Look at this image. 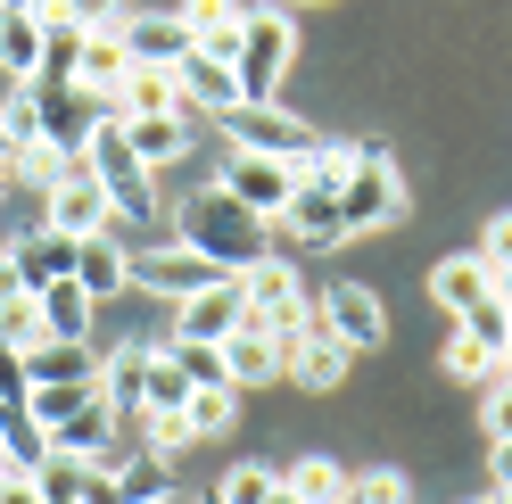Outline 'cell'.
Returning <instances> with one entry per match:
<instances>
[{"label":"cell","mask_w":512,"mask_h":504,"mask_svg":"<svg viewBox=\"0 0 512 504\" xmlns=\"http://www.w3.org/2000/svg\"><path fill=\"white\" fill-rule=\"evenodd\" d=\"M133 257V290H149V298H199V290H215V281H232V273H215L199 248H182V240H149V248H124Z\"/></svg>","instance_id":"6"},{"label":"cell","mask_w":512,"mask_h":504,"mask_svg":"<svg viewBox=\"0 0 512 504\" xmlns=\"http://www.w3.org/2000/svg\"><path fill=\"white\" fill-rule=\"evenodd\" d=\"M438 364H446V372H455V381H496V372H504L496 356H479V348H471V339H463V331H455V339H446V356H438Z\"/></svg>","instance_id":"41"},{"label":"cell","mask_w":512,"mask_h":504,"mask_svg":"<svg viewBox=\"0 0 512 504\" xmlns=\"http://www.w3.org/2000/svg\"><path fill=\"white\" fill-rule=\"evenodd\" d=\"M504 381H512V348H504Z\"/></svg>","instance_id":"53"},{"label":"cell","mask_w":512,"mask_h":504,"mask_svg":"<svg viewBox=\"0 0 512 504\" xmlns=\"http://www.w3.org/2000/svg\"><path fill=\"white\" fill-rule=\"evenodd\" d=\"M0 166H17V149H9V133H0Z\"/></svg>","instance_id":"50"},{"label":"cell","mask_w":512,"mask_h":504,"mask_svg":"<svg viewBox=\"0 0 512 504\" xmlns=\"http://www.w3.org/2000/svg\"><path fill=\"white\" fill-rule=\"evenodd\" d=\"M347 504H405V471H389V463L364 471V480L347 488Z\"/></svg>","instance_id":"42"},{"label":"cell","mask_w":512,"mask_h":504,"mask_svg":"<svg viewBox=\"0 0 512 504\" xmlns=\"http://www.w3.org/2000/svg\"><path fill=\"white\" fill-rule=\"evenodd\" d=\"M34 100H42V149H58L67 166H83V157H91V133L108 124V108L91 100L83 83H34Z\"/></svg>","instance_id":"8"},{"label":"cell","mask_w":512,"mask_h":504,"mask_svg":"<svg viewBox=\"0 0 512 504\" xmlns=\"http://www.w3.org/2000/svg\"><path fill=\"white\" fill-rule=\"evenodd\" d=\"M430 298H438L446 314L488 306V298H496V273H488V257H479V248H471V257H438V265H430Z\"/></svg>","instance_id":"19"},{"label":"cell","mask_w":512,"mask_h":504,"mask_svg":"<svg viewBox=\"0 0 512 504\" xmlns=\"http://www.w3.org/2000/svg\"><path fill=\"white\" fill-rule=\"evenodd\" d=\"M273 488H281L273 463H232V471H223V488H215V504H265Z\"/></svg>","instance_id":"38"},{"label":"cell","mask_w":512,"mask_h":504,"mask_svg":"<svg viewBox=\"0 0 512 504\" xmlns=\"http://www.w3.org/2000/svg\"><path fill=\"white\" fill-rule=\"evenodd\" d=\"M174 83H182V108H199V116H232V108H240V75H232V58L190 50L182 67H174Z\"/></svg>","instance_id":"16"},{"label":"cell","mask_w":512,"mask_h":504,"mask_svg":"<svg viewBox=\"0 0 512 504\" xmlns=\"http://www.w3.org/2000/svg\"><path fill=\"white\" fill-rule=\"evenodd\" d=\"M488 488L512 504V438H496V447H488Z\"/></svg>","instance_id":"46"},{"label":"cell","mask_w":512,"mask_h":504,"mask_svg":"<svg viewBox=\"0 0 512 504\" xmlns=\"http://www.w3.org/2000/svg\"><path fill=\"white\" fill-rule=\"evenodd\" d=\"M9 182H17V174H9V166H0V199H9Z\"/></svg>","instance_id":"51"},{"label":"cell","mask_w":512,"mask_h":504,"mask_svg":"<svg viewBox=\"0 0 512 504\" xmlns=\"http://www.w3.org/2000/svg\"><path fill=\"white\" fill-rule=\"evenodd\" d=\"M83 25H58V34H42V83H75V67H83Z\"/></svg>","instance_id":"39"},{"label":"cell","mask_w":512,"mask_h":504,"mask_svg":"<svg viewBox=\"0 0 512 504\" xmlns=\"http://www.w3.org/2000/svg\"><path fill=\"white\" fill-rule=\"evenodd\" d=\"M25 397H34V381H25V356L0 348V414H25Z\"/></svg>","instance_id":"43"},{"label":"cell","mask_w":512,"mask_h":504,"mask_svg":"<svg viewBox=\"0 0 512 504\" xmlns=\"http://www.w3.org/2000/svg\"><path fill=\"white\" fill-rule=\"evenodd\" d=\"M488 504H496V496H488Z\"/></svg>","instance_id":"59"},{"label":"cell","mask_w":512,"mask_h":504,"mask_svg":"<svg viewBox=\"0 0 512 504\" xmlns=\"http://www.w3.org/2000/svg\"><path fill=\"white\" fill-rule=\"evenodd\" d=\"M240 323H248L240 281H215V290H199V298H182V306H174V339H199V348H223Z\"/></svg>","instance_id":"12"},{"label":"cell","mask_w":512,"mask_h":504,"mask_svg":"<svg viewBox=\"0 0 512 504\" xmlns=\"http://www.w3.org/2000/svg\"><path fill=\"white\" fill-rule=\"evenodd\" d=\"M356 157H364V149H339V141H323L314 157H298V182H314V191H347Z\"/></svg>","instance_id":"36"},{"label":"cell","mask_w":512,"mask_h":504,"mask_svg":"<svg viewBox=\"0 0 512 504\" xmlns=\"http://www.w3.org/2000/svg\"><path fill=\"white\" fill-rule=\"evenodd\" d=\"M42 339H50V331H42V306H34V298H9V306H0V348H9V356H34Z\"/></svg>","instance_id":"35"},{"label":"cell","mask_w":512,"mask_h":504,"mask_svg":"<svg viewBox=\"0 0 512 504\" xmlns=\"http://www.w3.org/2000/svg\"><path fill=\"white\" fill-rule=\"evenodd\" d=\"M174 224H182V248H199V257L215 265V273H248V265H265L273 257V248H265V215H248L232 191H223V182H207V191H190L182 199V215H174Z\"/></svg>","instance_id":"1"},{"label":"cell","mask_w":512,"mask_h":504,"mask_svg":"<svg viewBox=\"0 0 512 504\" xmlns=\"http://www.w3.org/2000/svg\"><path fill=\"white\" fill-rule=\"evenodd\" d=\"M240 306H248V323H273V314H298L306 306V281L290 257H265V265H248L240 273Z\"/></svg>","instance_id":"15"},{"label":"cell","mask_w":512,"mask_h":504,"mask_svg":"<svg viewBox=\"0 0 512 504\" xmlns=\"http://www.w3.org/2000/svg\"><path fill=\"white\" fill-rule=\"evenodd\" d=\"M9 174H17V182H34V191L50 199V191H58V182H67L75 166H67V157H58V149H25V157H17V166H9Z\"/></svg>","instance_id":"40"},{"label":"cell","mask_w":512,"mask_h":504,"mask_svg":"<svg viewBox=\"0 0 512 504\" xmlns=\"http://www.w3.org/2000/svg\"><path fill=\"white\" fill-rule=\"evenodd\" d=\"M141 389H149V348H116L100 364V397L116 405V414H141Z\"/></svg>","instance_id":"29"},{"label":"cell","mask_w":512,"mask_h":504,"mask_svg":"<svg viewBox=\"0 0 512 504\" xmlns=\"http://www.w3.org/2000/svg\"><path fill=\"white\" fill-rule=\"evenodd\" d=\"M256 9H265V0H182L174 17H182V34L199 42L207 58H232V50H240V25H248Z\"/></svg>","instance_id":"14"},{"label":"cell","mask_w":512,"mask_h":504,"mask_svg":"<svg viewBox=\"0 0 512 504\" xmlns=\"http://www.w3.org/2000/svg\"><path fill=\"white\" fill-rule=\"evenodd\" d=\"M100 348L91 339H42L34 356H25V381L34 389H100Z\"/></svg>","instance_id":"13"},{"label":"cell","mask_w":512,"mask_h":504,"mask_svg":"<svg viewBox=\"0 0 512 504\" xmlns=\"http://www.w3.org/2000/svg\"><path fill=\"white\" fill-rule=\"evenodd\" d=\"M215 124H223V141H232V149H248V157H281V166H298V157L323 149V133H314L306 116L273 108V100H240L232 116H215Z\"/></svg>","instance_id":"3"},{"label":"cell","mask_w":512,"mask_h":504,"mask_svg":"<svg viewBox=\"0 0 512 504\" xmlns=\"http://www.w3.org/2000/svg\"><path fill=\"white\" fill-rule=\"evenodd\" d=\"M9 298H34V290H25V273H17V257H9V248H0V306H9Z\"/></svg>","instance_id":"48"},{"label":"cell","mask_w":512,"mask_h":504,"mask_svg":"<svg viewBox=\"0 0 512 504\" xmlns=\"http://www.w3.org/2000/svg\"><path fill=\"white\" fill-rule=\"evenodd\" d=\"M34 306H42V331H50V339H91V298L75 290V281L34 290Z\"/></svg>","instance_id":"30"},{"label":"cell","mask_w":512,"mask_h":504,"mask_svg":"<svg viewBox=\"0 0 512 504\" xmlns=\"http://www.w3.org/2000/svg\"><path fill=\"white\" fill-rule=\"evenodd\" d=\"M50 430L34 422V414H0V471H9V480H42L50 471Z\"/></svg>","instance_id":"24"},{"label":"cell","mask_w":512,"mask_h":504,"mask_svg":"<svg viewBox=\"0 0 512 504\" xmlns=\"http://www.w3.org/2000/svg\"><path fill=\"white\" fill-rule=\"evenodd\" d=\"M232 414H240V389H232V381H223V389H190V405H182V422L199 430V438H223Z\"/></svg>","instance_id":"32"},{"label":"cell","mask_w":512,"mask_h":504,"mask_svg":"<svg viewBox=\"0 0 512 504\" xmlns=\"http://www.w3.org/2000/svg\"><path fill=\"white\" fill-rule=\"evenodd\" d=\"M290 50H298V17H281L273 0L240 25V50H232V75H240V100H273V83L290 75Z\"/></svg>","instance_id":"4"},{"label":"cell","mask_w":512,"mask_h":504,"mask_svg":"<svg viewBox=\"0 0 512 504\" xmlns=\"http://www.w3.org/2000/svg\"><path fill=\"white\" fill-rule=\"evenodd\" d=\"M0 75L9 83H42V25H34V9H0Z\"/></svg>","instance_id":"26"},{"label":"cell","mask_w":512,"mask_h":504,"mask_svg":"<svg viewBox=\"0 0 512 504\" xmlns=\"http://www.w3.org/2000/svg\"><path fill=\"white\" fill-rule=\"evenodd\" d=\"M42 224L67 232V240H108V232H116V207H108L100 182H91V166H75V174L42 199Z\"/></svg>","instance_id":"10"},{"label":"cell","mask_w":512,"mask_h":504,"mask_svg":"<svg viewBox=\"0 0 512 504\" xmlns=\"http://www.w3.org/2000/svg\"><path fill=\"white\" fill-rule=\"evenodd\" d=\"M223 191H232L248 215H265V224H281V207L298 199V166H281V157H248L232 149L223 157Z\"/></svg>","instance_id":"9"},{"label":"cell","mask_w":512,"mask_h":504,"mask_svg":"<svg viewBox=\"0 0 512 504\" xmlns=\"http://www.w3.org/2000/svg\"><path fill=\"white\" fill-rule=\"evenodd\" d=\"M463 339H471L479 356H496V364H504V348H512V306H504V298L471 306V314H463Z\"/></svg>","instance_id":"34"},{"label":"cell","mask_w":512,"mask_h":504,"mask_svg":"<svg viewBox=\"0 0 512 504\" xmlns=\"http://www.w3.org/2000/svg\"><path fill=\"white\" fill-rule=\"evenodd\" d=\"M116 133L133 141L141 166H174L182 149H199V124L190 116H116Z\"/></svg>","instance_id":"20"},{"label":"cell","mask_w":512,"mask_h":504,"mask_svg":"<svg viewBox=\"0 0 512 504\" xmlns=\"http://www.w3.org/2000/svg\"><path fill=\"white\" fill-rule=\"evenodd\" d=\"M75 83L100 100L108 116H116V100H124V83H133V58H124V42H116V25H100V34L83 42V67H75Z\"/></svg>","instance_id":"18"},{"label":"cell","mask_w":512,"mask_h":504,"mask_svg":"<svg viewBox=\"0 0 512 504\" xmlns=\"http://www.w3.org/2000/svg\"><path fill=\"white\" fill-rule=\"evenodd\" d=\"M496 504H504V496H496Z\"/></svg>","instance_id":"58"},{"label":"cell","mask_w":512,"mask_h":504,"mask_svg":"<svg viewBox=\"0 0 512 504\" xmlns=\"http://www.w3.org/2000/svg\"><path fill=\"white\" fill-rule=\"evenodd\" d=\"M83 504H133V496H124V480L108 463H83Z\"/></svg>","instance_id":"44"},{"label":"cell","mask_w":512,"mask_h":504,"mask_svg":"<svg viewBox=\"0 0 512 504\" xmlns=\"http://www.w3.org/2000/svg\"><path fill=\"white\" fill-rule=\"evenodd\" d=\"M75 248L83 240H67V232H17L9 240V257H17V273H25V290H50V281H75Z\"/></svg>","instance_id":"17"},{"label":"cell","mask_w":512,"mask_h":504,"mask_svg":"<svg viewBox=\"0 0 512 504\" xmlns=\"http://www.w3.org/2000/svg\"><path fill=\"white\" fill-rule=\"evenodd\" d=\"M488 438H512V381L488 389Z\"/></svg>","instance_id":"47"},{"label":"cell","mask_w":512,"mask_h":504,"mask_svg":"<svg viewBox=\"0 0 512 504\" xmlns=\"http://www.w3.org/2000/svg\"><path fill=\"white\" fill-rule=\"evenodd\" d=\"M141 405H149V414H182V405H190V381L166 364V348H149V389H141Z\"/></svg>","instance_id":"37"},{"label":"cell","mask_w":512,"mask_h":504,"mask_svg":"<svg viewBox=\"0 0 512 504\" xmlns=\"http://www.w3.org/2000/svg\"><path fill=\"white\" fill-rule=\"evenodd\" d=\"M281 488H290L298 504H347V488H356V480H347L331 455H298L290 471H281Z\"/></svg>","instance_id":"28"},{"label":"cell","mask_w":512,"mask_h":504,"mask_svg":"<svg viewBox=\"0 0 512 504\" xmlns=\"http://www.w3.org/2000/svg\"><path fill=\"white\" fill-rule=\"evenodd\" d=\"M281 232H290V240H306V248L347 240V232H339V191H314V182H298V199L281 207Z\"/></svg>","instance_id":"25"},{"label":"cell","mask_w":512,"mask_h":504,"mask_svg":"<svg viewBox=\"0 0 512 504\" xmlns=\"http://www.w3.org/2000/svg\"><path fill=\"white\" fill-rule=\"evenodd\" d=\"M273 9H281V17H298V9H323V0H273Z\"/></svg>","instance_id":"49"},{"label":"cell","mask_w":512,"mask_h":504,"mask_svg":"<svg viewBox=\"0 0 512 504\" xmlns=\"http://www.w3.org/2000/svg\"><path fill=\"white\" fill-rule=\"evenodd\" d=\"M389 215H405V182H397V166H389V149L364 141L356 174H347V191H339V232H347V240H364V232L389 224Z\"/></svg>","instance_id":"5"},{"label":"cell","mask_w":512,"mask_h":504,"mask_svg":"<svg viewBox=\"0 0 512 504\" xmlns=\"http://www.w3.org/2000/svg\"><path fill=\"white\" fill-rule=\"evenodd\" d=\"M199 504H215V496H199Z\"/></svg>","instance_id":"55"},{"label":"cell","mask_w":512,"mask_h":504,"mask_svg":"<svg viewBox=\"0 0 512 504\" xmlns=\"http://www.w3.org/2000/svg\"><path fill=\"white\" fill-rule=\"evenodd\" d=\"M149 504H182V496H149Z\"/></svg>","instance_id":"54"},{"label":"cell","mask_w":512,"mask_h":504,"mask_svg":"<svg viewBox=\"0 0 512 504\" xmlns=\"http://www.w3.org/2000/svg\"><path fill=\"white\" fill-rule=\"evenodd\" d=\"M0 480H9V471H0Z\"/></svg>","instance_id":"56"},{"label":"cell","mask_w":512,"mask_h":504,"mask_svg":"<svg viewBox=\"0 0 512 504\" xmlns=\"http://www.w3.org/2000/svg\"><path fill=\"white\" fill-rule=\"evenodd\" d=\"M0 9H34V0H0Z\"/></svg>","instance_id":"52"},{"label":"cell","mask_w":512,"mask_h":504,"mask_svg":"<svg viewBox=\"0 0 512 504\" xmlns=\"http://www.w3.org/2000/svg\"><path fill=\"white\" fill-rule=\"evenodd\" d=\"M116 42H124V58H133V67H166V75L182 67L190 50H199V42L182 34L174 9H133V17H116Z\"/></svg>","instance_id":"11"},{"label":"cell","mask_w":512,"mask_h":504,"mask_svg":"<svg viewBox=\"0 0 512 504\" xmlns=\"http://www.w3.org/2000/svg\"><path fill=\"white\" fill-rule=\"evenodd\" d=\"M347 364H356V348L306 323V339L290 348V381H298V389H339V381H347Z\"/></svg>","instance_id":"23"},{"label":"cell","mask_w":512,"mask_h":504,"mask_svg":"<svg viewBox=\"0 0 512 504\" xmlns=\"http://www.w3.org/2000/svg\"><path fill=\"white\" fill-rule=\"evenodd\" d=\"M67 9H75L83 34H100V25H116V17H124V0H67Z\"/></svg>","instance_id":"45"},{"label":"cell","mask_w":512,"mask_h":504,"mask_svg":"<svg viewBox=\"0 0 512 504\" xmlns=\"http://www.w3.org/2000/svg\"><path fill=\"white\" fill-rule=\"evenodd\" d=\"M166 364L182 372L190 389H223L232 372H223V348H199V339H166Z\"/></svg>","instance_id":"33"},{"label":"cell","mask_w":512,"mask_h":504,"mask_svg":"<svg viewBox=\"0 0 512 504\" xmlns=\"http://www.w3.org/2000/svg\"><path fill=\"white\" fill-rule=\"evenodd\" d=\"M83 166H91V182L108 191V207H116L124 232H149V224H157V182H149V166L133 157V141L116 133V116L91 133V157H83ZM124 248H133V240H124Z\"/></svg>","instance_id":"2"},{"label":"cell","mask_w":512,"mask_h":504,"mask_svg":"<svg viewBox=\"0 0 512 504\" xmlns=\"http://www.w3.org/2000/svg\"><path fill=\"white\" fill-rule=\"evenodd\" d=\"M0 248H9V240H0Z\"/></svg>","instance_id":"57"},{"label":"cell","mask_w":512,"mask_h":504,"mask_svg":"<svg viewBox=\"0 0 512 504\" xmlns=\"http://www.w3.org/2000/svg\"><path fill=\"white\" fill-rule=\"evenodd\" d=\"M223 372H232V389H265V381H281V348H273V331L265 323H240L232 339H223Z\"/></svg>","instance_id":"22"},{"label":"cell","mask_w":512,"mask_h":504,"mask_svg":"<svg viewBox=\"0 0 512 504\" xmlns=\"http://www.w3.org/2000/svg\"><path fill=\"white\" fill-rule=\"evenodd\" d=\"M0 133H9V149H42V100H34V83H17L9 100H0Z\"/></svg>","instance_id":"31"},{"label":"cell","mask_w":512,"mask_h":504,"mask_svg":"<svg viewBox=\"0 0 512 504\" xmlns=\"http://www.w3.org/2000/svg\"><path fill=\"white\" fill-rule=\"evenodd\" d=\"M116 116H190V108H182V83H174L166 67H133V83H124Z\"/></svg>","instance_id":"27"},{"label":"cell","mask_w":512,"mask_h":504,"mask_svg":"<svg viewBox=\"0 0 512 504\" xmlns=\"http://www.w3.org/2000/svg\"><path fill=\"white\" fill-rule=\"evenodd\" d=\"M306 323H314V331H331V339H347L356 356L389 339V314H380V298L364 290V281H331V290H306Z\"/></svg>","instance_id":"7"},{"label":"cell","mask_w":512,"mask_h":504,"mask_svg":"<svg viewBox=\"0 0 512 504\" xmlns=\"http://www.w3.org/2000/svg\"><path fill=\"white\" fill-rule=\"evenodd\" d=\"M75 290H83L91 306L133 290V257H124V240H116V232H108V240H83V248H75Z\"/></svg>","instance_id":"21"}]
</instances>
